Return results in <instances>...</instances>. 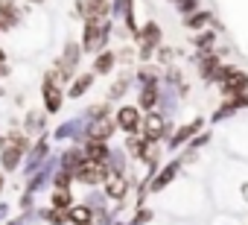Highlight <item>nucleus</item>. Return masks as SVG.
Returning a JSON list of instances; mask_svg holds the SVG:
<instances>
[{
	"label": "nucleus",
	"instance_id": "f257e3e1",
	"mask_svg": "<svg viewBox=\"0 0 248 225\" xmlns=\"http://www.w3.org/2000/svg\"><path fill=\"white\" fill-rule=\"evenodd\" d=\"M117 126H120L123 132H129V135H138V132L143 129L140 108H135V105H123V108L117 111Z\"/></svg>",
	"mask_w": 248,
	"mask_h": 225
},
{
	"label": "nucleus",
	"instance_id": "f03ea898",
	"mask_svg": "<svg viewBox=\"0 0 248 225\" xmlns=\"http://www.w3.org/2000/svg\"><path fill=\"white\" fill-rule=\"evenodd\" d=\"M140 132L155 144V141H161V138H167V135H170V123H167L161 114H149V117L143 120V129H140Z\"/></svg>",
	"mask_w": 248,
	"mask_h": 225
},
{
	"label": "nucleus",
	"instance_id": "7ed1b4c3",
	"mask_svg": "<svg viewBox=\"0 0 248 225\" xmlns=\"http://www.w3.org/2000/svg\"><path fill=\"white\" fill-rule=\"evenodd\" d=\"M202 126H204V120H193V123H187V126H181L172 138H170V149H181L187 141H193L196 135H202Z\"/></svg>",
	"mask_w": 248,
	"mask_h": 225
},
{
	"label": "nucleus",
	"instance_id": "20e7f679",
	"mask_svg": "<svg viewBox=\"0 0 248 225\" xmlns=\"http://www.w3.org/2000/svg\"><path fill=\"white\" fill-rule=\"evenodd\" d=\"M213 24H216V15H213L210 9H199V12H193V15H184V27L193 30V32L207 30V27H213Z\"/></svg>",
	"mask_w": 248,
	"mask_h": 225
},
{
	"label": "nucleus",
	"instance_id": "39448f33",
	"mask_svg": "<svg viewBox=\"0 0 248 225\" xmlns=\"http://www.w3.org/2000/svg\"><path fill=\"white\" fill-rule=\"evenodd\" d=\"M219 88H222V96H225V99H228V96H236V94H245V91H248V73L236 70V73H233L231 79H225Z\"/></svg>",
	"mask_w": 248,
	"mask_h": 225
},
{
	"label": "nucleus",
	"instance_id": "423d86ee",
	"mask_svg": "<svg viewBox=\"0 0 248 225\" xmlns=\"http://www.w3.org/2000/svg\"><path fill=\"white\" fill-rule=\"evenodd\" d=\"M178 167H181V161H172V164H167L164 170H158V176H155V181H152V190H164V187L175 178Z\"/></svg>",
	"mask_w": 248,
	"mask_h": 225
},
{
	"label": "nucleus",
	"instance_id": "0eeeda50",
	"mask_svg": "<svg viewBox=\"0 0 248 225\" xmlns=\"http://www.w3.org/2000/svg\"><path fill=\"white\" fill-rule=\"evenodd\" d=\"M85 158H88V161H96V164H105V161H108V146H105V141H91V144L85 146Z\"/></svg>",
	"mask_w": 248,
	"mask_h": 225
},
{
	"label": "nucleus",
	"instance_id": "6e6552de",
	"mask_svg": "<svg viewBox=\"0 0 248 225\" xmlns=\"http://www.w3.org/2000/svg\"><path fill=\"white\" fill-rule=\"evenodd\" d=\"M213 44H216V30H213V27L199 30V32L193 35V47H196V50H213Z\"/></svg>",
	"mask_w": 248,
	"mask_h": 225
},
{
	"label": "nucleus",
	"instance_id": "1a4fd4ad",
	"mask_svg": "<svg viewBox=\"0 0 248 225\" xmlns=\"http://www.w3.org/2000/svg\"><path fill=\"white\" fill-rule=\"evenodd\" d=\"M158 96H161V88H158V85H143V88H140V108L152 111V108L158 105Z\"/></svg>",
	"mask_w": 248,
	"mask_h": 225
},
{
	"label": "nucleus",
	"instance_id": "9d476101",
	"mask_svg": "<svg viewBox=\"0 0 248 225\" xmlns=\"http://www.w3.org/2000/svg\"><path fill=\"white\" fill-rule=\"evenodd\" d=\"M126 190H129V181L123 178L120 173H114V176L108 178V196H111V199H123V196H126Z\"/></svg>",
	"mask_w": 248,
	"mask_h": 225
},
{
	"label": "nucleus",
	"instance_id": "9b49d317",
	"mask_svg": "<svg viewBox=\"0 0 248 225\" xmlns=\"http://www.w3.org/2000/svg\"><path fill=\"white\" fill-rule=\"evenodd\" d=\"M114 129H117V123H111V120H99V123L91 126V138H93V141H108V138L114 135Z\"/></svg>",
	"mask_w": 248,
	"mask_h": 225
},
{
	"label": "nucleus",
	"instance_id": "f8f14e48",
	"mask_svg": "<svg viewBox=\"0 0 248 225\" xmlns=\"http://www.w3.org/2000/svg\"><path fill=\"white\" fill-rule=\"evenodd\" d=\"M172 3H175V9L181 15H193V12L202 9V0H172Z\"/></svg>",
	"mask_w": 248,
	"mask_h": 225
},
{
	"label": "nucleus",
	"instance_id": "ddd939ff",
	"mask_svg": "<svg viewBox=\"0 0 248 225\" xmlns=\"http://www.w3.org/2000/svg\"><path fill=\"white\" fill-rule=\"evenodd\" d=\"M114 62H117V56L114 53H99V59H96V73H108L111 67H114Z\"/></svg>",
	"mask_w": 248,
	"mask_h": 225
},
{
	"label": "nucleus",
	"instance_id": "4468645a",
	"mask_svg": "<svg viewBox=\"0 0 248 225\" xmlns=\"http://www.w3.org/2000/svg\"><path fill=\"white\" fill-rule=\"evenodd\" d=\"M91 82H93V76H82V79H79V82L73 85V91H70V94H73V96H79V94H85V91L91 88Z\"/></svg>",
	"mask_w": 248,
	"mask_h": 225
},
{
	"label": "nucleus",
	"instance_id": "2eb2a0df",
	"mask_svg": "<svg viewBox=\"0 0 248 225\" xmlns=\"http://www.w3.org/2000/svg\"><path fill=\"white\" fill-rule=\"evenodd\" d=\"M126 88H129V79H120V82L111 88V94H108V96H111V99H117V96H123V94H126Z\"/></svg>",
	"mask_w": 248,
	"mask_h": 225
},
{
	"label": "nucleus",
	"instance_id": "dca6fc26",
	"mask_svg": "<svg viewBox=\"0 0 248 225\" xmlns=\"http://www.w3.org/2000/svg\"><path fill=\"white\" fill-rule=\"evenodd\" d=\"M70 219H76V222H79V225H85V222H88V219H91V210H88V208H76V210H73V216H70Z\"/></svg>",
	"mask_w": 248,
	"mask_h": 225
},
{
	"label": "nucleus",
	"instance_id": "f3484780",
	"mask_svg": "<svg viewBox=\"0 0 248 225\" xmlns=\"http://www.w3.org/2000/svg\"><path fill=\"white\" fill-rule=\"evenodd\" d=\"M53 202H56L59 208H67V205H70V193H67V190H59V193L53 196Z\"/></svg>",
	"mask_w": 248,
	"mask_h": 225
},
{
	"label": "nucleus",
	"instance_id": "a211bd4d",
	"mask_svg": "<svg viewBox=\"0 0 248 225\" xmlns=\"http://www.w3.org/2000/svg\"><path fill=\"white\" fill-rule=\"evenodd\" d=\"M158 59H161V62L167 64V62L172 59V50H170V47H158Z\"/></svg>",
	"mask_w": 248,
	"mask_h": 225
}]
</instances>
